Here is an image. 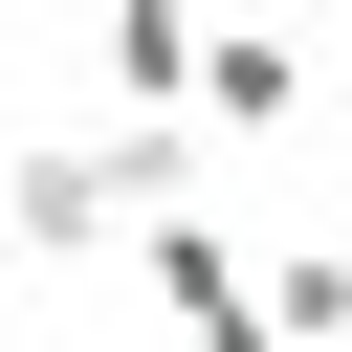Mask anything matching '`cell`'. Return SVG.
<instances>
[{
	"label": "cell",
	"mask_w": 352,
	"mask_h": 352,
	"mask_svg": "<svg viewBox=\"0 0 352 352\" xmlns=\"http://www.w3.org/2000/svg\"><path fill=\"white\" fill-rule=\"evenodd\" d=\"M132 286H154V330H176V352H286V264H242V242H220V176L132 220Z\"/></svg>",
	"instance_id": "1"
},
{
	"label": "cell",
	"mask_w": 352,
	"mask_h": 352,
	"mask_svg": "<svg viewBox=\"0 0 352 352\" xmlns=\"http://www.w3.org/2000/svg\"><path fill=\"white\" fill-rule=\"evenodd\" d=\"M198 44H220L198 0H88V66H110L132 110H198Z\"/></svg>",
	"instance_id": "2"
},
{
	"label": "cell",
	"mask_w": 352,
	"mask_h": 352,
	"mask_svg": "<svg viewBox=\"0 0 352 352\" xmlns=\"http://www.w3.org/2000/svg\"><path fill=\"white\" fill-rule=\"evenodd\" d=\"M198 110H220V132H242V154H264V132H286V110H308V66H286V44H264V22H220V44H198Z\"/></svg>",
	"instance_id": "3"
}]
</instances>
